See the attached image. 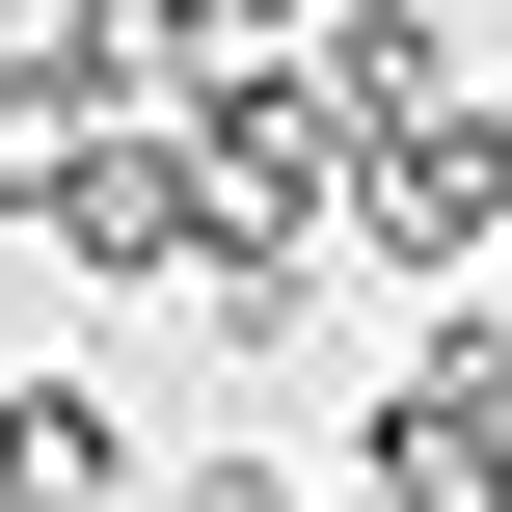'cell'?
<instances>
[{"label":"cell","mask_w":512,"mask_h":512,"mask_svg":"<svg viewBox=\"0 0 512 512\" xmlns=\"http://www.w3.org/2000/svg\"><path fill=\"white\" fill-rule=\"evenodd\" d=\"M108 486H135V432H108L81 378H27V405H0V512H108Z\"/></svg>","instance_id":"7a4b0ae2"},{"label":"cell","mask_w":512,"mask_h":512,"mask_svg":"<svg viewBox=\"0 0 512 512\" xmlns=\"http://www.w3.org/2000/svg\"><path fill=\"white\" fill-rule=\"evenodd\" d=\"M108 135H135V81H108L81 27H54V54H0V216H81V162H108Z\"/></svg>","instance_id":"6da1fadb"}]
</instances>
